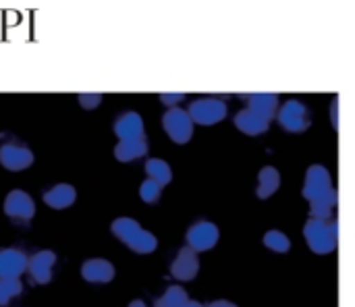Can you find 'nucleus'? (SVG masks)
Wrapping results in <instances>:
<instances>
[{
  "label": "nucleus",
  "mask_w": 355,
  "mask_h": 307,
  "mask_svg": "<svg viewBox=\"0 0 355 307\" xmlns=\"http://www.w3.org/2000/svg\"><path fill=\"white\" fill-rule=\"evenodd\" d=\"M187 301H189V297H187V291L185 289L171 287V289H166V293L162 297L156 299L154 307H185Z\"/></svg>",
  "instance_id": "nucleus-21"
},
{
  "label": "nucleus",
  "mask_w": 355,
  "mask_h": 307,
  "mask_svg": "<svg viewBox=\"0 0 355 307\" xmlns=\"http://www.w3.org/2000/svg\"><path fill=\"white\" fill-rule=\"evenodd\" d=\"M162 127L175 143H187L193 135V121L183 108H168L162 116Z\"/></svg>",
  "instance_id": "nucleus-4"
},
{
  "label": "nucleus",
  "mask_w": 355,
  "mask_h": 307,
  "mask_svg": "<svg viewBox=\"0 0 355 307\" xmlns=\"http://www.w3.org/2000/svg\"><path fill=\"white\" fill-rule=\"evenodd\" d=\"M146 173H148V179L156 181L160 187H164V185H168V183L173 181V170H171V166H168L164 160H160V158H150V160L146 162Z\"/></svg>",
  "instance_id": "nucleus-20"
},
{
  "label": "nucleus",
  "mask_w": 355,
  "mask_h": 307,
  "mask_svg": "<svg viewBox=\"0 0 355 307\" xmlns=\"http://www.w3.org/2000/svg\"><path fill=\"white\" fill-rule=\"evenodd\" d=\"M310 110L300 100H287L279 110V125L289 133H302L310 127Z\"/></svg>",
  "instance_id": "nucleus-6"
},
{
  "label": "nucleus",
  "mask_w": 355,
  "mask_h": 307,
  "mask_svg": "<svg viewBox=\"0 0 355 307\" xmlns=\"http://www.w3.org/2000/svg\"><path fill=\"white\" fill-rule=\"evenodd\" d=\"M56 264V254L50 249H42L37 254H33L29 258L27 270L33 279V283L37 285H48L52 281V268Z\"/></svg>",
  "instance_id": "nucleus-10"
},
{
  "label": "nucleus",
  "mask_w": 355,
  "mask_h": 307,
  "mask_svg": "<svg viewBox=\"0 0 355 307\" xmlns=\"http://www.w3.org/2000/svg\"><path fill=\"white\" fill-rule=\"evenodd\" d=\"M206 307H237L235 304H231V301H225V299H218V301H212L210 306Z\"/></svg>",
  "instance_id": "nucleus-27"
},
{
  "label": "nucleus",
  "mask_w": 355,
  "mask_h": 307,
  "mask_svg": "<svg viewBox=\"0 0 355 307\" xmlns=\"http://www.w3.org/2000/svg\"><path fill=\"white\" fill-rule=\"evenodd\" d=\"M185 239H187V247H191L196 254L198 252H208L218 243V229H216V225H212L208 220H202V222H196L187 231Z\"/></svg>",
  "instance_id": "nucleus-8"
},
{
  "label": "nucleus",
  "mask_w": 355,
  "mask_h": 307,
  "mask_svg": "<svg viewBox=\"0 0 355 307\" xmlns=\"http://www.w3.org/2000/svg\"><path fill=\"white\" fill-rule=\"evenodd\" d=\"M198 270H200L198 254H196L191 247H183V249H179L177 258H175V260H173V264H171V274H173L177 281L187 283V281H193V279H196Z\"/></svg>",
  "instance_id": "nucleus-11"
},
{
  "label": "nucleus",
  "mask_w": 355,
  "mask_h": 307,
  "mask_svg": "<svg viewBox=\"0 0 355 307\" xmlns=\"http://www.w3.org/2000/svg\"><path fill=\"white\" fill-rule=\"evenodd\" d=\"M81 277H83L87 283L104 285V283H110V281L114 279V266H112L108 260L94 258V260H87V262L81 266Z\"/></svg>",
  "instance_id": "nucleus-14"
},
{
  "label": "nucleus",
  "mask_w": 355,
  "mask_h": 307,
  "mask_svg": "<svg viewBox=\"0 0 355 307\" xmlns=\"http://www.w3.org/2000/svg\"><path fill=\"white\" fill-rule=\"evenodd\" d=\"M23 285L19 279H0V307L6 306L12 297L21 295Z\"/></svg>",
  "instance_id": "nucleus-23"
},
{
  "label": "nucleus",
  "mask_w": 355,
  "mask_h": 307,
  "mask_svg": "<svg viewBox=\"0 0 355 307\" xmlns=\"http://www.w3.org/2000/svg\"><path fill=\"white\" fill-rule=\"evenodd\" d=\"M304 198L312 204V218L329 220L337 204V191L333 187L331 173L324 166L314 164L308 168L306 183H304Z\"/></svg>",
  "instance_id": "nucleus-1"
},
{
  "label": "nucleus",
  "mask_w": 355,
  "mask_h": 307,
  "mask_svg": "<svg viewBox=\"0 0 355 307\" xmlns=\"http://www.w3.org/2000/svg\"><path fill=\"white\" fill-rule=\"evenodd\" d=\"M185 307H204V306H202L200 301H191V299H189V301H187V306H185Z\"/></svg>",
  "instance_id": "nucleus-29"
},
{
  "label": "nucleus",
  "mask_w": 355,
  "mask_h": 307,
  "mask_svg": "<svg viewBox=\"0 0 355 307\" xmlns=\"http://www.w3.org/2000/svg\"><path fill=\"white\" fill-rule=\"evenodd\" d=\"M183 98H185L183 94H164V96H160V102H164L166 106L175 108V104H177V102H181Z\"/></svg>",
  "instance_id": "nucleus-26"
},
{
  "label": "nucleus",
  "mask_w": 355,
  "mask_h": 307,
  "mask_svg": "<svg viewBox=\"0 0 355 307\" xmlns=\"http://www.w3.org/2000/svg\"><path fill=\"white\" fill-rule=\"evenodd\" d=\"M33 152L21 143H2L0 146V164L6 170H25L33 164Z\"/></svg>",
  "instance_id": "nucleus-9"
},
{
  "label": "nucleus",
  "mask_w": 355,
  "mask_h": 307,
  "mask_svg": "<svg viewBox=\"0 0 355 307\" xmlns=\"http://www.w3.org/2000/svg\"><path fill=\"white\" fill-rule=\"evenodd\" d=\"M77 100H79L81 108L94 110V108H98V106L102 104V94H83V96H79Z\"/></svg>",
  "instance_id": "nucleus-25"
},
{
  "label": "nucleus",
  "mask_w": 355,
  "mask_h": 307,
  "mask_svg": "<svg viewBox=\"0 0 355 307\" xmlns=\"http://www.w3.org/2000/svg\"><path fill=\"white\" fill-rule=\"evenodd\" d=\"M264 245H266L268 249L277 252V254H285V252H289L291 241H289V237H287L285 233H281V231H268V233L264 235Z\"/></svg>",
  "instance_id": "nucleus-22"
},
{
  "label": "nucleus",
  "mask_w": 355,
  "mask_h": 307,
  "mask_svg": "<svg viewBox=\"0 0 355 307\" xmlns=\"http://www.w3.org/2000/svg\"><path fill=\"white\" fill-rule=\"evenodd\" d=\"M189 116L193 121V125H216L227 116V104L218 98H200L196 102H191L189 106Z\"/></svg>",
  "instance_id": "nucleus-5"
},
{
  "label": "nucleus",
  "mask_w": 355,
  "mask_h": 307,
  "mask_svg": "<svg viewBox=\"0 0 355 307\" xmlns=\"http://www.w3.org/2000/svg\"><path fill=\"white\" fill-rule=\"evenodd\" d=\"M75 200H77V191L73 185H67V183H58L44 193L46 206H50L54 210H64V208L73 206Z\"/></svg>",
  "instance_id": "nucleus-15"
},
{
  "label": "nucleus",
  "mask_w": 355,
  "mask_h": 307,
  "mask_svg": "<svg viewBox=\"0 0 355 307\" xmlns=\"http://www.w3.org/2000/svg\"><path fill=\"white\" fill-rule=\"evenodd\" d=\"M160 193H162V187L152 181V179H146L139 187V198L146 202V204H156L160 200Z\"/></svg>",
  "instance_id": "nucleus-24"
},
{
  "label": "nucleus",
  "mask_w": 355,
  "mask_h": 307,
  "mask_svg": "<svg viewBox=\"0 0 355 307\" xmlns=\"http://www.w3.org/2000/svg\"><path fill=\"white\" fill-rule=\"evenodd\" d=\"M27 256L19 249H0V279H19L27 270Z\"/></svg>",
  "instance_id": "nucleus-12"
},
{
  "label": "nucleus",
  "mask_w": 355,
  "mask_h": 307,
  "mask_svg": "<svg viewBox=\"0 0 355 307\" xmlns=\"http://www.w3.org/2000/svg\"><path fill=\"white\" fill-rule=\"evenodd\" d=\"M281 187V175L275 166H264L260 170V177H258V198L260 200H268L270 195H275Z\"/></svg>",
  "instance_id": "nucleus-19"
},
{
  "label": "nucleus",
  "mask_w": 355,
  "mask_h": 307,
  "mask_svg": "<svg viewBox=\"0 0 355 307\" xmlns=\"http://www.w3.org/2000/svg\"><path fill=\"white\" fill-rule=\"evenodd\" d=\"M114 133L119 135V139H139L146 137L144 133V119L139 112H125L116 119L114 123Z\"/></svg>",
  "instance_id": "nucleus-13"
},
{
  "label": "nucleus",
  "mask_w": 355,
  "mask_h": 307,
  "mask_svg": "<svg viewBox=\"0 0 355 307\" xmlns=\"http://www.w3.org/2000/svg\"><path fill=\"white\" fill-rule=\"evenodd\" d=\"M127 307H148V306H146V304H144L141 299H135V301H131V304H129Z\"/></svg>",
  "instance_id": "nucleus-28"
},
{
  "label": "nucleus",
  "mask_w": 355,
  "mask_h": 307,
  "mask_svg": "<svg viewBox=\"0 0 355 307\" xmlns=\"http://www.w3.org/2000/svg\"><path fill=\"white\" fill-rule=\"evenodd\" d=\"M277 104H279V98L275 94H254V96H248V108L254 110L256 114H260L268 123H270V119L277 112Z\"/></svg>",
  "instance_id": "nucleus-18"
},
{
  "label": "nucleus",
  "mask_w": 355,
  "mask_h": 307,
  "mask_svg": "<svg viewBox=\"0 0 355 307\" xmlns=\"http://www.w3.org/2000/svg\"><path fill=\"white\" fill-rule=\"evenodd\" d=\"M304 237L314 254H331L337 247L339 239V227L337 222L322 220V218H310L304 227Z\"/></svg>",
  "instance_id": "nucleus-3"
},
{
  "label": "nucleus",
  "mask_w": 355,
  "mask_h": 307,
  "mask_svg": "<svg viewBox=\"0 0 355 307\" xmlns=\"http://www.w3.org/2000/svg\"><path fill=\"white\" fill-rule=\"evenodd\" d=\"M148 154V141L146 137L139 139H123L114 148V158L119 162H133L137 158H144Z\"/></svg>",
  "instance_id": "nucleus-16"
},
{
  "label": "nucleus",
  "mask_w": 355,
  "mask_h": 307,
  "mask_svg": "<svg viewBox=\"0 0 355 307\" xmlns=\"http://www.w3.org/2000/svg\"><path fill=\"white\" fill-rule=\"evenodd\" d=\"M4 214L12 220H19V222H29L33 216H35V204L33 200L21 191V189H12L6 200H4Z\"/></svg>",
  "instance_id": "nucleus-7"
},
{
  "label": "nucleus",
  "mask_w": 355,
  "mask_h": 307,
  "mask_svg": "<svg viewBox=\"0 0 355 307\" xmlns=\"http://www.w3.org/2000/svg\"><path fill=\"white\" fill-rule=\"evenodd\" d=\"M235 127L248 135H262L268 129V121H264L260 114H256L250 108H243L235 114Z\"/></svg>",
  "instance_id": "nucleus-17"
},
{
  "label": "nucleus",
  "mask_w": 355,
  "mask_h": 307,
  "mask_svg": "<svg viewBox=\"0 0 355 307\" xmlns=\"http://www.w3.org/2000/svg\"><path fill=\"white\" fill-rule=\"evenodd\" d=\"M110 231L135 254H152L158 247V239L150 231H144L139 222L133 218H127V216L116 218L110 225Z\"/></svg>",
  "instance_id": "nucleus-2"
}]
</instances>
